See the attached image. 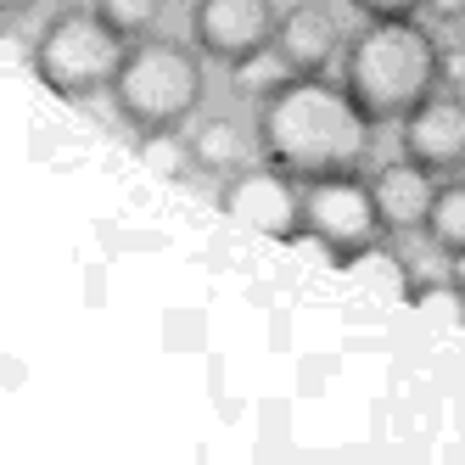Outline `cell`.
<instances>
[{
  "label": "cell",
  "instance_id": "cell-8",
  "mask_svg": "<svg viewBox=\"0 0 465 465\" xmlns=\"http://www.w3.org/2000/svg\"><path fill=\"white\" fill-rule=\"evenodd\" d=\"M404 157H415L431 174L465 169V102L460 95H426L404 118Z\"/></svg>",
  "mask_w": 465,
  "mask_h": 465
},
{
  "label": "cell",
  "instance_id": "cell-17",
  "mask_svg": "<svg viewBox=\"0 0 465 465\" xmlns=\"http://www.w3.org/2000/svg\"><path fill=\"white\" fill-rule=\"evenodd\" d=\"M364 17H415L426 0H353Z\"/></svg>",
  "mask_w": 465,
  "mask_h": 465
},
{
  "label": "cell",
  "instance_id": "cell-9",
  "mask_svg": "<svg viewBox=\"0 0 465 465\" xmlns=\"http://www.w3.org/2000/svg\"><path fill=\"white\" fill-rule=\"evenodd\" d=\"M275 45H281V56L297 74H325L331 62L342 56V28H337V17H331L325 6L297 0V6L275 23Z\"/></svg>",
  "mask_w": 465,
  "mask_h": 465
},
{
  "label": "cell",
  "instance_id": "cell-5",
  "mask_svg": "<svg viewBox=\"0 0 465 465\" xmlns=\"http://www.w3.org/2000/svg\"><path fill=\"white\" fill-rule=\"evenodd\" d=\"M303 236L320 242L331 252V263H359L387 236L371 180H359V169L303 180Z\"/></svg>",
  "mask_w": 465,
  "mask_h": 465
},
{
  "label": "cell",
  "instance_id": "cell-13",
  "mask_svg": "<svg viewBox=\"0 0 465 465\" xmlns=\"http://www.w3.org/2000/svg\"><path fill=\"white\" fill-rule=\"evenodd\" d=\"M141 163L163 180H185L196 169V152L191 141H180V129H157V135H141Z\"/></svg>",
  "mask_w": 465,
  "mask_h": 465
},
{
  "label": "cell",
  "instance_id": "cell-12",
  "mask_svg": "<svg viewBox=\"0 0 465 465\" xmlns=\"http://www.w3.org/2000/svg\"><path fill=\"white\" fill-rule=\"evenodd\" d=\"M426 242L460 258L465 252V180H449L438 185V196H431V213H426Z\"/></svg>",
  "mask_w": 465,
  "mask_h": 465
},
{
  "label": "cell",
  "instance_id": "cell-15",
  "mask_svg": "<svg viewBox=\"0 0 465 465\" xmlns=\"http://www.w3.org/2000/svg\"><path fill=\"white\" fill-rule=\"evenodd\" d=\"M410 303L420 309V314H438V320H454V325H465V286L449 275V281H415L410 286Z\"/></svg>",
  "mask_w": 465,
  "mask_h": 465
},
{
  "label": "cell",
  "instance_id": "cell-11",
  "mask_svg": "<svg viewBox=\"0 0 465 465\" xmlns=\"http://www.w3.org/2000/svg\"><path fill=\"white\" fill-rule=\"evenodd\" d=\"M191 152H196V169H213V174L247 169V141H242V129L230 124V118H208L191 135Z\"/></svg>",
  "mask_w": 465,
  "mask_h": 465
},
{
  "label": "cell",
  "instance_id": "cell-19",
  "mask_svg": "<svg viewBox=\"0 0 465 465\" xmlns=\"http://www.w3.org/2000/svg\"><path fill=\"white\" fill-rule=\"evenodd\" d=\"M454 281H460V286H465V252H460V258H454Z\"/></svg>",
  "mask_w": 465,
  "mask_h": 465
},
{
  "label": "cell",
  "instance_id": "cell-7",
  "mask_svg": "<svg viewBox=\"0 0 465 465\" xmlns=\"http://www.w3.org/2000/svg\"><path fill=\"white\" fill-rule=\"evenodd\" d=\"M275 0H191V35L196 51L213 62H247L252 51L275 45Z\"/></svg>",
  "mask_w": 465,
  "mask_h": 465
},
{
  "label": "cell",
  "instance_id": "cell-6",
  "mask_svg": "<svg viewBox=\"0 0 465 465\" xmlns=\"http://www.w3.org/2000/svg\"><path fill=\"white\" fill-rule=\"evenodd\" d=\"M219 208L236 219L252 236H270V242H297L303 236V191L292 185L286 169H236L224 174L219 191Z\"/></svg>",
  "mask_w": 465,
  "mask_h": 465
},
{
  "label": "cell",
  "instance_id": "cell-10",
  "mask_svg": "<svg viewBox=\"0 0 465 465\" xmlns=\"http://www.w3.org/2000/svg\"><path fill=\"white\" fill-rule=\"evenodd\" d=\"M438 174L420 169L415 157L404 163H387V169H376L371 191H376V208H381V224L387 230H426V213H431V196H438V185H431Z\"/></svg>",
  "mask_w": 465,
  "mask_h": 465
},
{
  "label": "cell",
  "instance_id": "cell-14",
  "mask_svg": "<svg viewBox=\"0 0 465 465\" xmlns=\"http://www.w3.org/2000/svg\"><path fill=\"white\" fill-rule=\"evenodd\" d=\"M286 79H297V68L281 56V45H263V51H252L247 62H236V84H242L247 95H275Z\"/></svg>",
  "mask_w": 465,
  "mask_h": 465
},
{
  "label": "cell",
  "instance_id": "cell-1",
  "mask_svg": "<svg viewBox=\"0 0 465 465\" xmlns=\"http://www.w3.org/2000/svg\"><path fill=\"white\" fill-rule=\"evenodd\" d=\"M258 146L292 180L353 174L371 146V118L359 113L348 84H331L325 74H297L258 107Z\"/></svg>",
  "mask_w": 465,
  "mask_h": 465
},
{
  "label": "cell",
  "instance_id": "cell-4",
  "mask_svg": "<svg viewBox=\"0 0 465 465\" xmlns=\"http://www.w3.org/2000/svg\"><path fill=\"white\" fill-rule=\"evenodd\" d=\"M124 51L129 40L102 12H62L35 45V74L62 102H95L102 90H113Z\"/></svg>",
  "mask_w": 465,
  "mask_h": 465
},
{
  "label": "cell",
  "instance_id": "cell-3",
  "mask_svg": "<svg viewBox=\"0 0 465 465\" xmlns=\"http://www.w3.org/2000/svg\"><path fill=\"white\" fill-rule=\"evenodd\" d=\"M113 102L118 113L141 129H180L196 107H203V56L174 45V40H135L124 51V68L113 79Z\"/></svg>",
  "mask_w": 465,
  "mask_h": 465
},
{
  "label": "cell",
  "instance_id": "cell-16",
  "mask_svg": "<svg viewBox=\"0 0 465 465\" xmlns=\"http://www.w3.org/2000/svg\"><path fill=\"white\" fill-rule=\"evenodd\" d=\"M95 12H102L124 40H146L157 12H163V0H95Z\"/></svg>",
  "mask_w": 465,
  "mask_h": 465
},
{
  "label": "cell",
  "instance_id": "cell-2",
  "mask_svg": "<svg viewBox=\"0 0 465 465\" xmlns=\"http://www.w3.org/2000/svg\"><path fill=\"white\" fill-rule=\"evenodd\" d=\"M342 84L371 124H404L443 84V51L415 17H371L342 51Z\"/></svg>",
  "mask_w": 465,
  "mask_h": 465
},
{
  "label": "cell",
  "instance_id": "cell-18",
  "mask_svg": "<svg viewBox=\"0 0 465 465\" xmlns=\"http://www.w3.org/2000/svg\"><path fill=\"white\" fill-rule=\"evenodd\" d=\"M40 0H0V17H23V12H35Z\"/></svg>",
  "mask_w": 465,
  "mask_h": 465
}]
</instances>
